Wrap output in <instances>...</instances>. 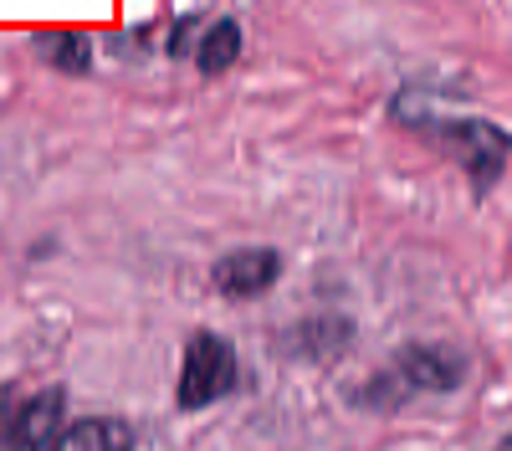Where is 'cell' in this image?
<instances>
[{
    "mask_svg": "<svg viewBox=\"0 0 512 451\" xmlns=\"http://www.w3.org/2000/svg\"><path fill=\"white\" fill-rule=\"evenodd\" d=\"M62 390L36 395H0V451H47L62 431Z\"/></svg>",
    "mask_w": 512,
    "mask_h": 451,
    "instance_id": "obj_1",
    "label": "cell"
},
{
    "mask_svg": "<svg viewBox=\"0 0 512 451\" xmlns=\"http://www.w3.org/2000/svg\"><path fill=\"white\" fill-rule=\"evenodd\" d=\"M231 385H236V349L221 334H195L185 344V364H180V405L205 410Z\"/></svg>",
    "mask_w": 512,
    "mask_h": 451,
    "instance_id": "obj_2",
    "label": "cell"
},
{
    "mask_svg": "<svg viewBox=\"0 0 512 451\" xmlns=\"http://www.w3.org/2000/svg\"><path fill=\"white\" fill-rule=\"evenodd\" d=\"M282 277V257L267 252V246H241V252L216 262V287L226 298H256Z\"/></svg>",
    "mask_w": 512,
    "mask_h": 451,
    "instance_id": "obj_3",
    "label": "cell"
},
{
    "mask_svg": "<svg viewBox=\"0 0 512 451\" xmlns=\"http://www.w3.org/2000/svg\"><path fill=\"white\" fill-rule=\"evenodd\" d=\"M461 354L441 349V344H410L400 354V375L415 385V390H456L461 385Z\"/></svg>",
    "mask_w": 512,
    "mask_h": 451,
    "instance_id": "obj_4",
    "label": "cell"
},
{
    "mask_svg": "<svg viewBox=\"0 0 512 451\" xmlns=\"http://www.w3.org/2000/svg\"><path fill=\"white\" fill-rule=\"evenodd\" d=\"M47 451H134V431H128V421L93 416V421H77V426L57 431Z\"/></svg>",
    "mask_w": 512,
    "mask_h": 451,
    "instance_id": "obj_5",
    "label": "cell"
},
{
    "mask_svg": "<svg viewBox=\"0 0 512 451\" xmlns=\"http://www.w3.org/2000/svg\"><path fill=\"white\" fill-rule=\"evenodd\" d=\"M241 57V26L226 16V21H216V26H210L205 31V41H200V52H195V62L210 72V77H216V72H226L231 62Z\"/></svg>",
    "mask_w": 512,
    "mask_h": 451,
    "instance_id": "obj_6",
    "label": "cell"
},
{
    "mask_svg": "<svg viewBox=\"0 0 512 451\" xmlns=\"http://www.w3.org/2000/svg\"><path fill=\"white\" fill-rule=\"evenodd\" d=\"M41 52H47V57H57V67H82V62H88V41H82V36H41Z\"/></svg>",
    "mask_w": 512,
    "mask_h": 451,
    "instance_id": "obj_7",
    "label": "cell"
},
{
    "mask_svg": "<svg viewBox=\"0 0 512 451\" xmlns=\"http://www.w3.org/2000/svg\"><path fill=\"white\" fill-rule=\"evenodd\" d=\"M497 451H507V446H497Z\"/></svg>",
    "mask_w": 512,
    "mask_h": 451,
    "instance_id": "obj_8",
    "label": "cell"
}]
</instances>
